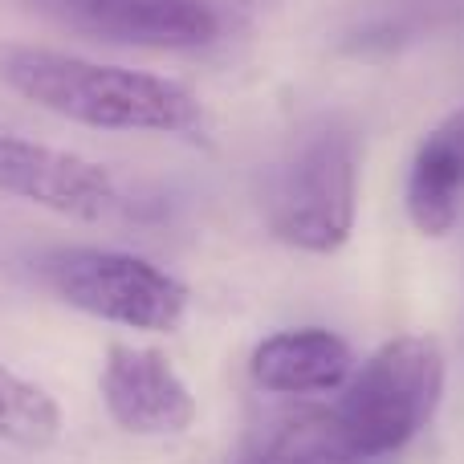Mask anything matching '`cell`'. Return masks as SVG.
<instances>
[{"label": "cell", "mask_w": 464, "mask_h": 464, "mask_svg": "<svg viewBox=\"0 0 464 464\" xmlns=\"http://www.w3.org/2000/svg\"><path fill=\"white\" fill-rule=\"evenodd\" d=\"M444 395V354L428 334L383 343L330 408L334 432L351 460H383L416 440Z\"/></svg>", "instance_id": "obj_2"}, {"label": "cell", "mask_w": 464, "mask_h": 464, "mask_svg": "<svg viewBox=\"0 0 464 464\" xmlns=\"http://www.w3.org/2000/svg\"><path fill=\"white\" fill-rule=\"evenodd\" d=\"M354 371V354L334 330L297 326L256 343L248 375L269 395H326L343 392Z\"/></svg>", "instance_id": "obj_8"}, {"label": "cell", "mask_w": 464, "mask_h": 464, "mask_svg": "<svg viewBox=\"0 0 464 464\" xmlns=\"http://www.w3.org/2000/svg\"><path fill=\"white\" fill-rule=\"evenodd\" d=\"M0 192L70 220H111L130 208L111 168L21 135H0Z\"/></svg>", "instance_id": "obj_5"}, {"label": "cell", "mask_w": 464, "mask_h": 464, "mask_svg": "<svg viewBox=\"0 0 464 464\" xmlns=\"http://www.w3.org/2000/svg\"><path fill=\"white\" fill-rule=\"evenodd\" d=\"M90 41L130 49H204L220 37V16L208 0H24Z\"/></svg>", "instance_id": "obj_6"}, {"label": "cell", "mask_w": 464, "mask_h": 464, "mask_svg": "<svg viewBox=\"0 0 464 464\" xmlns=\"http://www.w3.org/2000/svg\"><path fill=\"white\" fill-rule=\"evenodd\" d=\"M359 217V143L351 130L310 135L269 179V232L302 253H338Z\"/></svg>", "instance_id": "obj_4"}, {"label": "cell", "mask_w": 464, "mask_h": 464, "mask_svg": "<svg viewBox=\"0 0 464 464\" xmlns=\"http://www.w3.org/2000/svg\"><path fill=\"white\" fill-rule=\"evenodd\" d=\"M62 436V411L37 383L0 362V440L24 452H41Z\"/></svg>", "instance_id": "obj_11"}, {"label": "cell", "mask_w": 464, "mask_h": 464, "mask_svg": "<svg viewBox=\"0 0 464 464\" xmlns=\"http://www.w3.org/2000/svg\"><path fill=\"white\" fill-rule=\"evenodd\" d=\"M37 281L70 310L130 330L171 334L188 314V285L155 261L119 248L62 245L33 261Z\"/></svg>", "instance_id": "obj_3"}, {"label": "cell", "mask_w": 464, "mask_h": 464, "mask_svg": "<svg viewBox=\"0 0 464 464\" xmlns=\"http://www.w3.org/2000/svg\"><path fill=\"white\" fill-rule=\"evenodd\" d=\"M0 86L57 119L94 130L196 135L204 127L200 98L179 82L127 65H102L49 45L0 41Z\"/></svg>", "instance_id": "obj_1"}, {"label": "cell", "mask_w": 464, "mask_h": 464, "mask_svg": "<svg viewBox=\"0 0 464 464\" xmlns=\"http://www.w3.org/2000/svg\"><path fill=\"white\" fill-rule=\"evenodd\" d=\"M240 464H359L343 449L330 408H302L281 416Z\"/></svg>", "instance_id": "obj_10"}, {"label": "cell", "mask_w": 464, "mask_h": 464, "mask_svg": "<svg viewBox=\"0 0 464 464\" xmlns=\"http://www.w3.org/2000/svg\"><path fill=\"white\" fill-rule=\"evenodd\" d=\"M102 408L130 436H184L196 424V395L155 346L111 343L102 359Z\"/></svg>", "instance_id": "obj_7"}, {"label": "cell", "mask_w": 464, "mask_h": 464, "mask_svg": "<svg viewBox=\"0 0 464 464\" xmlns=\"http://www.w3.org/2000/svg\"><path fill=\"white\" fill-rule=\"evenodd\" d=\"M403 208L424 237H449L457 228L464 212V106L420 139L408 168Z\"/></svg>", "instance_id": "obj_9"}]
</instances>
